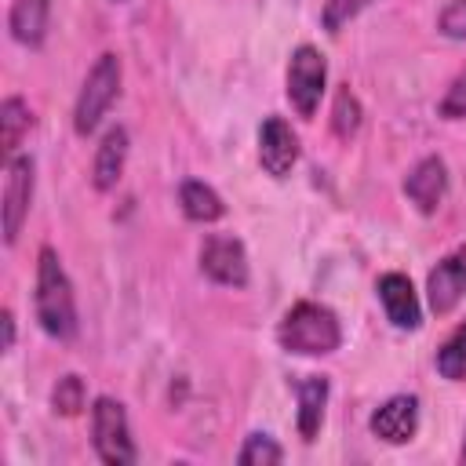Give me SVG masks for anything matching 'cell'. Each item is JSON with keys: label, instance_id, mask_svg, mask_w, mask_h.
I'll return each instance as SVG.
<instances>
[{"label": "cell", "instance_id": "obj_23", "mask_svg": "<svg viewBox=\"0 0 466 466\" xmlns=\"http://www.w3.org/2000/svg\"><path fill=\"white\" fill-rule=\"evenodd\" d=\"M437 113H441L444 120H462V116H466V69L448 84V91H444Z\"/></svg>", "mask_w": 466, "mask_h": 466}, {"label": "cell", "instance_id": "obj_4", "mask_svg": "<svg viewBox=\"0 0 466 466\" xmlns=\"http://www.w3.org/2000/svg\"><path fill=\"white\" fill-rule=\"evenodd\" d=\"M91 444L102 462L109 466H131L135 462V441L127 426V411L116 397H98L91 408Z\"/></svg>", "mask_w": 466, "mask_h": 466}, {"label": "cell", "instance_id": "obj_10", "mask_svg": "<svg viewBox=\"0 0 466 466\" xmlns=\"http://www.w3.org/2000/svg\"><path fill=\"white\" fill-rule=\"evenodd\" d=\"M419 430V397L397 393L371 411V433L386 444H408Z\"/></svg>", "mask_w": 466, "mask_h": 466}, {"label": "cell", "instance_id": "obj_6", "mask_svg": "<svg viewBox=\"0 0 466 466\" xmlns=\"http://www.w3.org/2000/svg\"><path fill=\"white\" fill-rule=\"evenodd\" d=\"M200 273L222 288H248V251L229 233H211L200 244Z\"/></svg>", "mask_w": 466, "mask_h": 466}, {"label": "cell", "instance_id": "obj_24", "mask_svg": "<svg viewBox=\"0 0 466 466\" xmlns=\"http://www.w3.org/2000/svg\"><path fill=\"white\" fill-rule=\"evenodd\" d=\"M437 29L451 40H466V0H448L437 15Z\"/></svg>", "mask_w": 466, "mask_h": 466}, {"label": "cell", "instance_id": "obj_17", "mask_svg": "<svg viewBox=\"0 0 466 466\" xmlns=\"http://www.w3.org/2000/svg\"><path fill=\"white\" fill-rule=\"evenodd\" d=\"M29 127H33L29 106H25L18 95L4 98V102H0V149H4L7 157L18 149V142H22V135H25Z\"/></svg>", "mask_w": 466, "mask_h": 466}, {"label": "cell", "instance_id": "obj_16", "mask_svg": "<svg viewBox=\"0 0 466 466\" xmlns=\"http://www.w3.org/2000/svg\"><path fill=\"white\" fill-rule=\"evenodd\" d=\"M178 204H182V215H186L189 222H218V218L226 215L222 197H218L208 182H197V178L182 182V189H178Z\"/></svg>", "mask_w": 466, "mask_h": 466}, {"label": "cell", "instance_id": "obj_27", "mask_svg": "<svg viewBox=\"0 0 466 466\" xmlns=\"http://www.w3.org/2000/svg\"><path fill=\"white\" fill-rule=\"evenodd\" d=\"M116 4H120V0H116Z\"/></svg>", "mask_w": 466, "mask_h": 466}, {"label": "cell", "instance_id": "obj_2", "mask_svg": "<svg viewBox=\"0 0 466 466\" xmlns=\"http://www.w3.org/2000/svg\"><path fill=\"white\" fill-rule=\"evenodd\" d=\"M277 342L288 350V353H299V357H324V353H335L339 342H342V328H339V317L324 306V302H295L280 324H277Z\"/></svg>", "mask_w": 466, "mask_h": 466}, {"label": "cell", "instance_id": "obj_19", "mask_svg": "<svg viewBox=\"0 0 466 466\" xmlns=\"http://www.w3.org/2000/svg\"><path fill=\"white\" fill-rule=\"evenodd\" d=\"M280 459H284V448L269 433H248L240 451H237L240 466H277Z\"/></svg>", "mask_w": 466, "mask_h": 466}, {"label": "cell", "instance_id": "obj_8", "mask_svg": "<svg viewBox=\"0 0 466 466\" xmlns=\"http://www.w3.org/2000/svg\"><path fill=\"white\" fill-rule=\"evenodd\" d=\"M426 295H430V309H433L437 317L451 313V309L462 302V295H466V240H462L455 251H448V255L430 269V277H426Z\"/></svg>", "mask_w": 466, "mask_h": 466}, {"label": "cell", "instance_id": "obj_14", "mask_svg": "<svg viewBox=\"0 0 466 466\" xmlns=\"http://www.w3.org/2000/svg\"><path fill=\"white\" fill-rule=\"evenodd\" d=\"M291 386L299 397V433H302V441H317L324 408H328V390H331L328 375H299Z\"/></svg>", "mask_w": 466, "mask_h": 466}, {"label": "cell", "instance_id": "obj_7", "mask_svg": "<svg viewBox=\"0 0 466 466\" xmlns=\"http://www.w3.org/2000/svg\"><path fill=\"white\" fill-rule=\"evenodd\" d=\"M33 204V160L11 157L4 167V240L15 244Z\"/></svg>", "mask_w": 466, "mask_h": 466}, {"label": "cell", "instance_id": "obj_3", "mask_svg": "<svg viewBox=\"0 0 466 466\" xmlns=\"http://www.w3.org/2000/svg\"><path fill=\"white\" fill-rule=\"evenodd\" d=\"M116 95H120V58L113 51H106L95 58V66L87 69L84 87L76 95V106H73L76 135H91L102 124V116L109 113V106L116 102Z\"/></svg>", "mask_w": 466, "mask_h": 466}, {"label": "cell", "instance_id": "obj_13", "mask_svg": "<svg viewBox=\"0 0 466 466\" xmlns=\"http://www.w3.org/2000/svg\"><path fill=\"white\" fill-rule=\"evenodd\" d=\"M124 164H127V127H109L95 149V164H91V182L98 193H109L116 189L120 175H124Z\"/></svg>", "mask_w": 466, "mask_h": 466}, {"label": "cell", "instance_id": "obj_11", "mask_svg": "<svg viewBox=\"0 0 466 466\" xmlns=\"http://www.w3.org/2000/svg\"><path fill=\"white\" fill-rule=\"evenodd\" d=\"M375 291H379V302L386 309V320L393 328H404V331H415L422 324V309H419V295L411 288V280L404 273H382L375 280Z\"/></svg>", "mask_w": 466, "mask_h": 466}, {"label": "cell", "instance_id": "obj_9", "mask_svg": "<svg viewBox=\"0 0 466 466\" xmlns=\"http://www.w3.org/2000/svg\"><path fill=\"white\" fill-rule=\"evenodd\" d=\"M299 160V135L284 116H266L258 127V164L273 178H288Z\"/></svg>", "mask_w": 466, "mask_h": 466}, {"label": "cell", "instance_id": "obj_25", "mask_svg": "<svg viewBox=\"0 0 466 466\" xmlns=\"http://www.w3.org/2000/svg\"><path fill=\"white\" fill-rule=\"evenodd\" d=\"M0 324H4V350H11V346H15V313H11V309H4Z\"/></svg>", "mask_w": 466, "mask_h": 466}, {"label": "cell", "instance_id": "obj_20", "mask_svg": "<svg viewBox=\"0 0 466 466\" xmlns=\"http://www.w3.org/2000/svg\"><path fill=\"white\" fill-rule=\"evenodd\" d=\"M84 404H87L84 379H80V375H62V379L55 382V390H51V408H55L58 415L73 419V415L84 411Z\"/></svg>", "mask_w": 466, "mask_h": 466}, {"label": "cell", "instance_id": "obj_12", "mask_svg": "<svg viewBox=\"0 0 466 466\" xmlns=\"http://www.w3.org/2000/svg\"><path fill=\"white\" fill-rule=\"evenodd\" d=\"M444 193H448V167H444L441 157H422V160L408 171V178H404V197H408L422 215H433V211L441 208Z\"/></svg>", "mask_w": 466, "mask_h": 466}, {"label": "cell", "instance_id": "obj_26", "mask_svg": "<svg viewBox=\"0 0 466 466\" xmlns=\"http://www.w3.org/2000/svg\"><path fill=\"white\" fill-rule=\"evenodd\" d=\"M459 459L466 462V433H462V451H459Z\"/></svg>", "mask_w": 466, "mask_h": 466}, {"label": "cell", "instance_id": "obj_1", "mask_svg": "<svg viewBox=\"0 0 466 466\" xmlns=\"http://www.w3.org/2000/svg\"><path fill=\"white\" fill-rule=\"evenodd\" d=\"M33 309L40 328L58 339L69 342L76 335V299H73V284L62 269V258L55 248H40L36 255V291H33Z\"/></svg>", "mask_w": 466, "mask_h": 466}, {"label": "cell", "instance_id": "obj_21", "mask_svg": "<svg viewBox=\"0 0 466 466\" xmlns=\"http://www.w3.org/2000/svg\"><path fill=\"white\" fill-rule=\"evenodd\" d=\"M331 127H335L339 138H350V135H357V127H360V102H357V95H353L350 87H339V91H335Z\"/></svg>", "mask_w": 466, "mask_h": 466}, {"label": "cell", "instance_id": "obj_15", "mask_svg": "<svg viewBox=\"0 0 466 466\" xmlns=\"http://www.w3.org/2000/svg\"><path fill=\"white\" fill-rule=\"evenodd\" d=\"M47 15H51V0H15L7 15V29L18 44L40 47L47 36Z\"/></svg>", "mask_w": 466, "mask_h": 466}, {"label": "cell", "instance_id": "obj_18", "mask_svg": "<svg viewBox=\"0 0 466 466\" xmlns=\"http://www.w3.org/2000/svg\"><path fill=\"white\" fill-rule=\"evenodd\" d=\"M437 371L448 382H462L466 379V320H459L455 331L441 342V350H437Z\"/></svg>", "mask_w": 466, "mask_h": 466}, {"label": "cell", "instance_id": "obj_5", "mask_svg": "<svg viewBox=\"0 0 466 466\" xmlns=\"http://www.w3.org/2000/svg\"><path fill=\"white\" fill-rule=\"evenodd\" d=\"M328 84V62L313 44H299L288 62V102L302 120H313Z\"/></svg>", "mask_w": 466, "mask_h": 466}, {"label": "cell", "instance_id": "obj_22", "mask_svg": "<svg viewBox=\"0 0 466 466\" xmlns=\"http://www.w3.org/2000/svg\"><path fill=\"white\" fill-rule=\"evenodd\" d=\"M371 0H324V11H320V25L328 33H339L350 18H357Z\"/></svg>", "mask_w": 466, "mask_h": 466}]
</instances>
